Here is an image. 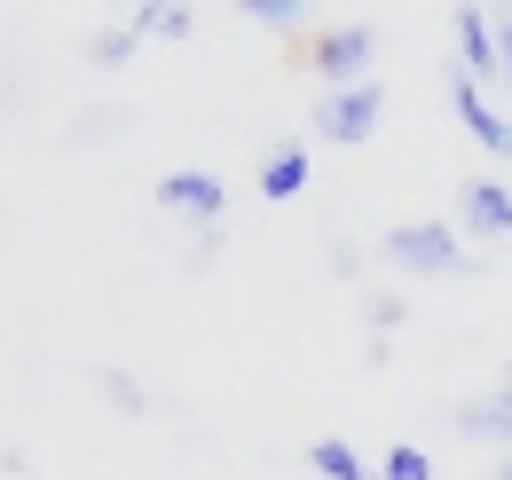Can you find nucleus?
I'll return each instance as SVG.
<instances>
[{
    "label": "nucleus",
    "instance_id": "obj_9",
    "mask_svg": "<svg viewBox=\"0 0 512 480\" xmlns=\"http://www.w3.org/2000/svg\"><path fill=\"white\" fill-rule=\"evenodd\" d=\"M457 71L465 79H481V87H497V24H489V8H457Z\"/></svg>",
    "mask_w": 512,
    "mask_h": 480
},
{
    "label": "nucleus",
    "instance_id": "obj_17",
    "mask_svg": "<svg viewBox=\"0 0 512 480\" xmlns=\"http://www.w3.org/2000/svg\"><path fill=\"white\" fill-rule=\"evenodd\" d=\"M253 24H268V32H300V0H253Z\"/></svg>",
    "mask_w": 512,
    "mask_h": 480
},
{
    "label": "nucleus",
    "instance_id": "obj_6",
    "mask_svg": "<svg viewBox=\"0 0 512 480\" xmlns=\"http://www.w3.org/2000/svg\"><path fill=\"white\" fill-rule=\"evenodd\" d=\"M449 425H457L465 441H497V449L512 457V362H505V378H497V386L465 394V402L449 410Z\"/></svg>",
    "mask_w": 512,
    "mask_h": 480
},
{
    "label": "nucleus",
    "instance_id": "obj_16",
    "mask_svg": "<svg viewBox=\"0 0 512 480\" xmlns=\"http://www.w3.org/2000/svg\"><path fill=\"white\" fill-rule=\"evenodd\" d=\"M213 260H221V229H197V237H190V252H182V276H205Z\"/></svg>",
    "mask_w": 512,
    "mask_h": 480
},
{
    "label": "nucleus",
    "instance_id": "obj_3",
    "mask_svg": "<svg viewBox=\"0 0 512 480\" xmlns=\"http://www.w3.org/2000/svg\"><path fill=\"white\" fill-rule=\"evenodd\" d=\"M379 119H386V79H355V87H323L316 95V134L339 142V150L371 142Z\"/></svg>",
    "mask_w": 512,
    "mask_h": 480
},
{
    "label": "nucleus",
    "instance_id": "obj_5",
    "mask_svg": "<svg viewBox=\"0 0 512 480\" xmlns=\"http://www.w3.org/2000/svg\"><path fill=\"white\" fill-rule=\"evenodd\" d=\"M449 111L465 119V134H473L497 166H512V111L489 103V87H481V79H465V71H457V79H449Z\"/></svg>",
    "mask_w": 512,
    "mask_h": 480
},
{
    "label": "nucleus",
    "instance_id": "obj_11",
    "mask_svg": "<svg viewBox=\"0 0 512 480\" xmlns=\"http://www.w3.org/2000/svg\"><path fill=\"white\" fill-rule=\"evenodd\" d=\"M410 323V300L402 292H386V284H371L363 292V355L371 362H386V347H394V331Z\"/></svg>",
    "mask_w": 512,
    "mask_h": 480
},
{
    "label": "nucleus",
    "instance_id": "obj_7",
    "mask_svg": "<svg viewBox=\"0 0 512 480\" xmlns=\"http://www.w3.org/2000/svg\"><path fill=\"white\" fill-rule=\"evenodd\" d=\"M457 229H473V237H512V181H497V174L457 181Z\"/></svg>",
    "mask_w": 512,
    "mask_h": 480
},
{
    "label": "nucleus",
    "instance_id": "obj_10",
    "mask_svg": "<svg viewBox=\"0 0 512 480\" xmlns=\"http://www.w3.org/2000/svg\"><path fill=\"white\" fill-rule=\"evenodd\" d=\"M87 378H95L103 410H119V418H158V410H166V402H158V394H150V386H142L134 370H119V362H95Z\"/></svg>",
    "mask_w": 512,
    "mask_h": 480
},
{
    "label": "nucleus",
    "instance_id": "obj_20",
    "mask_svg": "<svg viewBox=\"0 0 512 480\" xmlns=\"http://www.w3.org/2000/svg\"><path fill=\"white\" fill-rule=\"evenodd\" d=\"M497 480H512V457H497Z\"/></svg>",
    "mask_w": 512,
    "mask_h": 480
},
{
    "label": "nucleus",
    "instance_id": "obj_1",
    "mask_svg": "<svg viewBox=\"0 0 512 480\" xmlns=\"http://www.w3.org/2000/svg\"><path fill=\"white\" fill-rule=\"evenodd\" d=\"M379 252L394 268H410V276H481V268H489V260L465 252L457 221H394L379 237Z\"/></svg>",
    "mask_w": 512,
    "mask_h": 480
},
{
    "label": "nucleus",
    "instance_id": "obj_4",
    "mask_svg": "<svg viewBox=\"0 0 512 480\" xmlns=\"http://www.w3.org/2000/svg\"><path fill=\"white\" fill-rule=\"evenodd\" d=\"M158 213H174V221H197V229H221V213H229V181L213 174V166H174V174H158Z\"/></svg>",
    "mask_w": 512,
    "mask_h": 480
},
{
    "label": "nucleus",
    "instance_id": "obj_14",
    "mask_svg": "<svg viewBox=\"0 0 512 480\" xmlns=\"http://www.w3.org/2000/svg\"><path fill=\"white\" fill-rule=\"evenodd\" d=\"M134 48H142V32H134L127 16H119V24H103V32L87 40V63H103V71H111V63H127Z\"/></svg>",
    "mask_w": 512,
    "mask_h": 480
},
{
    "label": "nucleus",
    "instance_id": "obj_13",
    "mask_svg": "<svg viewBox=\"0 0 512 480\" xmlns=\"http://www.w3.org/2000/svg\"><path fill=\"white\" fill-rule=\"evenodd\" d=\"M119 126H134V111H127V103H87V111L71 119V142H111Z\"/></svg>",
    "mask_w": 512,
    "mask_h": 480
},
{
    "label": "nucleus",
    "instance_id": "obj_18",
    "mask_svg": "<svg viewBox=\"0 0 512 480\" xmlns=\"http://www.w3.org/2000/svg\"><path fill=\"white\" fill-rule=\"evenodd\" d=\"M331 276L339 284H363V244L355 237H331Z\"/></svg>",
    "mask_w": 512,
    "mask_h": 480
},
{
    "label": "nucleus",
    "instance_id": "obj_2",
    "mask_svg": "<svg viewBox=\"0 0 512 480\" xmlns=\"http://www.w3.org/2000/svg\"><path fill=\"white\" fill-rule=\"evenodd\" d=\"M371 63H379V24L371 16H339L308 40V71L323 87H355V79H371Z\"/></svg>",
    "mask_w": 512,
    "mask_h": 480
},
{
    "label": "nucleus",
    "instance_id": "obj_8",
    "mask_svg": "<svg viewBox=\"0 0 512 480\" xmlns=\"http://www.w3.org/2000/svg\"><path fill=\"white\" fill-rule=\"evenodd\" d=\"M308 174H316V158H308V142H300V134H284V142H268V150H260V197H268V205L300 197Z\"/></svg>",
    "mask_w": 512,
    "mask_h": 480
},
{
    "label": "nucleus",
    "instance_id": "obj_15",
    "mask_svg": "<svg viewBox=\"0 0 512 480\" xmlns=\"http://www.w3.org/2000/svg\"><path fill=\"white\" fill-rule=\"evenodd\" d=\"M379 480H434V449H418V441H394L379 457Z\"/></svg>",
    "mask_w": 512,
    "mask_h": 480
},
{
    "label": "nucleus",
    "instance_id": "obj_19",
    "mask_svg": "<svg viewBox=\"0 0 512 480\" xmlns=\"http://www.w3.org/2000/svg\"><path fill=\"white\" fill-rule=\"evenodd\" d=\"M497 63H505V71H497V87L512 95V16H497Z\"/></svg>",
    "mask_w": 512,
    "mask_h": 480
},
{
    "label": "nucleus",
    "instance_id": "obj_12",
    "mask_svg": "<svg viewBox=\"0 0 512 480\" xmlns=\"http://www.w3.org/2000/svg\"><path fill=\"white\" fill-rule=\"evenodd\" d=\"M308 473H316V480H379L371 465H363V449H355V441H339V433L308 441Z\"/></svg>",
    "mask_w": 512,
    "mask_h": 480
}]
</instances>
